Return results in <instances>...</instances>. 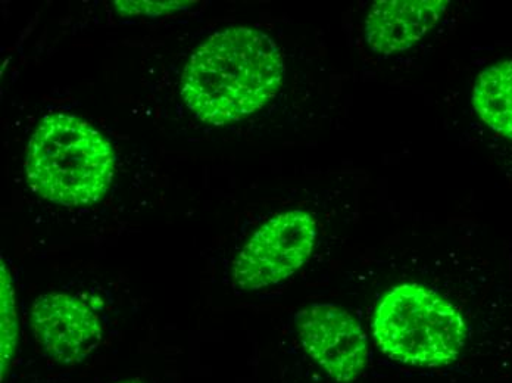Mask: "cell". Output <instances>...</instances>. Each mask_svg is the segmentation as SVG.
Returning <instances> with one entry per match:
<instances>
[{"label":"cell","instance_id":"1","mask_svg":"<svg viewBox=\"0 0 512 383\" xmlns=\"http://www.w3.org/2000/svg\"><path fill=\"white\" fill-rule=\"evenodd\" d=\"M282 51L251 27L217 31L184 68L181 96L204 123L226 126L265 107L282 87Z\"/></svg>","mask_w":512,"mask_h":383},{"label":"cell","instance_id":"2","mask_svg":"<svg viewBox=\"0 0 512 383\" xmlns=\"http://www.w3.org/2000/svg\"><path fill=\"white\" fill-rule=\"evenodd\" d=\"M114 168L108 140L74 115H48L28 143V185L65 207L99 201L111 185Z\"/></svg>","mask_w":512,"mask_h":383},{"label":"cell","instance_id":"3","mask_svg":"<svg viewBox=\"0 0 512 383\" xmlns=\"http://www.w3.org/2000/svg\"><path fill=\"white\" fill-rule=\"evenodd\" d=\"M373 335L382 353L393 361L443 367L461 356L467 326L460 310L435 289L401 283L377 305Z\"/></svg>","mask_w":512,"mask_h":383},{"label":"cell","instance_id":"4","mask_svg":"<svg viewBox=\"0 0 512 383\" xmlns=\"http://www.w3.org/2000/svg\"><path fill=\"white\" fill-rule=\"evenodd\" d=\"M317 236V221L307 211L290 210L271 217L234 260L237 288L259 291L289 279L307 264Z\"/></svg>","mask_w":512,"mask_h":383},{"label":"cell","instance_id":"5","mask_svg":"<svg viewBox=\"0 0 512 383\" xmlns=\"http://www.w3.org/2000/svg\"><path fill=\"white\" fill-rule=\"evenodd\" d=\"M299 341L336 382L357 381L368 361V341L358 320L339 305L318 302L295 314Z\"/></svg>","mask_w":512,"mask_h":383},{"label":"cell","instance_id":"6","mask_svg":"<svg viewBox=\"0 0 512 383\" xmlns=\"http://www.w3.org/2000/svg\"><path fill=\"white\" fill-rule=\"evenodd\" d=\"M31 326L40 347L59 363L83 361L102 341L98 314L86 302L59 292L37 298L31 310Z\"/></svg>","mask_w":512,"mask_h":383},{"label":"cell","instance_id":"7","mask_svg":"<svg viewBox=\"0 0 512 383\" xmlns=\"http://www.w3.org/2000/svg\"><path fill=\"white\" fill-rule=\"evenodd\" d=\"M448 6L446 0H380L365 20V42L383 56L408 51L436 27Z\"/></svg>","mask_w":512,"mask_h":383},{"label":"cell","instance_id":"8","mask_svg":"<svg viewBox=\"0 0 512 383\" xmlns=\"http://www.w3.org/2000/svg\"><path fill=\"white\" fill-rule=\"evenodd\" d=\"M473 107L493 132L512 139V61L480 73L474 84Z\"/></svg>","mask_w":512,"mask_h":383},{"label":"cell","instance_id":"9","mask_svg":"<svg viewBox=\"0 0 512 383\" xmlns=\"http://www.w3.org/2000/svg\"><path fill=\"white\" fill-rule=\"evenodd\" d=\"M18 345V317L11 274L2 263V381Z\"/></svg>","mask_w":512,"mask_h":383},{"label":"cell","instance_id":"10","mask_svg":"<svg viewBox=\"0 0 512 383\" xmlns=\"http://www.w3.org/2000/svg\"><path fill=\"white\" fill-rule=\"evenodd\" d=\"M192 2H115L118 11L124 15H148V17H158V15L168 14V12L181 11Z\"/></svg>","mask_w":512,"mask_h":383},{"label":"cell","instance_id":"11","mask_svg":"<svg viewBox=\"0 0 512 383\" xmlns=\"http://www.w3.org/2000/svg\"><path fill=\"white\" fill-rule=\"evenodd\" d=\"M118 383H145L143 381H140V379H130V381H123Z\"/></svg>","mask_w":512,"mask_h":383}]
</instances>
